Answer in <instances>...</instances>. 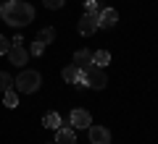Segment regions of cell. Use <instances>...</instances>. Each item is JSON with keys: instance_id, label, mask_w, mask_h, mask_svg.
Returning <instances> with one entry per match:
<instances>
[{"instance_id": "16", "label": "cell", "mask_w": 158, "mask_h": 144, "mask_svg": "<svg viewBox=\"0 0 158 144\" xmlns=\"http://www.w3.org/2000/svg\"><path fill=\"white\" fill-rule=\"evenodd\" d=\"M8 89H13V76L0 71V92H8Z\"/></svg>"}, {"instance_id": "21", "label": "cell", "mask_w": 158, "mask_h": 144, "mask_svg": "<svg viewBox=\"0 0 158 144\" xmlns=\"http://www.w3.org/2000/svg\"><path fill=\"white\" fill-rule=\"evenodd\" d=\"M0 11H3V6H0Z\"/></svg>"}, {"instance_id": "5", "label": "cell", "mask_w": 158, "mask_h": 144, "mask_svg": "<svg viewBox=\"0 0 158 144\" xmlns=\"http://www.w3.org/2000/svg\"><path fill=\"white\" fill-rule=\"evenodd\" d=\"M92 126V118L87 110H82V107H74L71 110V128H90Z\"/></svg>"}, {"instance_id": "6", "label": "cell", "mask_w": 158, "mask_h": 144, "mask_svg": "<svg viewBox=\"0 0 158 144\" xmlns=\"http://www.w3.org/2000/svg\"><path fill=\"white\" fill-rule=\"evenodd\" d=\"M90 144H111V131L106 126H90Z\"/></svg>"}, {"instance_id": "4", "label": "cell", "mask_w": 158, "mask_h": 144, "mask_svg": "<svg viewBox=\"0 0 158 144\" xmlns=\"http://www.w3.org/2000/svg\"><path fill=\"white\" fill-rule=\"evenodd\" d=\"M79 34H95L98 29H100V21H98V13H85V16L79 18Z\"/></svg>"}, {"instance_id": "9", "label": "cell", "mask_w": 158, "mask_h": 144, "mask_svg": "<svg viewBox=\"0 0 158 144\" xmlns=\"http://www.w3.org/2000/svg\"><path fill=\"white\" fill-rule=\"evenodd\" d=\"M56 144H77V134H74V128L69 126H58L56 128Z\"/></svg>"}, {"instance_id": "18", "label": "cell", "mask_w": 158, "mask_h": 144, "mask_svg": "<svg viewBox=\"0 0 158 144\" xmlns=\"http://www.w3.org/2000/svg\"><path fill=\"white\" fill-rule=\"evenodd\" d=\"M45 53V45L42 42H32V47H29V55H42Z\"/></svg>"}, {"instance_id": "14", "label": "cell", "mask_w": 158, "mask_h": 144, "mask_svg": "<svg viewBox=\"0 0 158 144\" xmlns=\"http://www.w3.org/2000/svg\"><path fill=\"white\" fill-rule=\"evenodd\" d=\"M53 39H56V29H53V26H48V29H42V32L37 34V42H42V45H50Z\"/></svg>"}, {"instance_id": "8", "label": "cell", "mask_w": 158, "mask_h": 144, "mask_svg": "<svg viewBox=\"0 0 158 144\" xmlns=\"http://www.w3.org/2000/svg\"><path fill=\"white\" fill-rule=\"evenodd\" d=\"M98 21H100V29H111V26H116L118 13L113 11V8H100V13H98Z\"/></svg>"}, {"instance_id": "13", "label": "cell", "mask_w": 158, "mask_h": 144, "mask_svg": "<svg viewBox=\"0 0 158 144\" xmlns=\"http://www.w3.org/2000/svg\"><path fill=\"white\" fill-rule=\"evenodd\" d=\"M42 126L56 131V128L61 126V115H58V113H45V115H42Z\"/></svg>"}, {"instance_id": "15", "label": "cell", "mask_w": 158, "mask_h": 144, "mask_svg": "<svg viewBox=\"0 0 158 144\" xmlns=\"http://www.w3.org/2000/svg\"><path fill=\"white\" fill-rule=\"evenodd\" d=\"M3 105H6V107H19V94L13 92V89L3 92Z\"/></svg>"}, {"instance_id": "11", "label": "cell", "mask_w": 158, "mask_h": 144, "mask_svg": "<svg viewBox=\"0 0 158 144\" xmlns=\"http://www.w3.org/2000/svg\"><path fill=\"white\" fill-rule=\"evenodd\" d=\"M108 63H111V53H108V50H95V53H92V66L106 68Z\"/></svg>"}, {"instance_id": "10", "label": "cell", "mask_w": 158, "mask_h": 144, "mask_svg": "<svg viewBox=\"0 0 158 144\" xmlns=\"http://www.w3.org/2000/svg\"><path fill=\"white\" fill-rule=\"evenodd\" d=\"M74 66H77L79 71H87V68L92 66V53L90 50H77L74 53Z\"/></svg>"}, {"instance_id": "3", "label": "cell", "mask_w": 158, "mask_h": 144, "mask_svg": "<svg viewBox=\"0 0 158 144\" xmlns=\"http://www.w3.org/2000/svg\"><path fill=\"white\" fill-rule=\"evenodd\" d=\"M85 73V81H87V87H92V89H103L108 84V79H106V73H103V68H98V66H90L87 71H82Z\"/></svg>"}, {"instance_id": "1", "label": "cell", "mask_w": 158, "mask_h": 144, "mask_svg": "<svg viewBox=\"0 0 158 144\" xmlns=\"http://www.w3.org/2000/svg\"><path fill=\"white\" fill-rule=\"evenodd\" d=\"M0 18H6V24L19 29V26H27V24L34 21V8L29 3H24V0H8L3 6V11H0Z\"/></svg>"}, {"instance_id": "12", "label": "cell", "mask_w": 158, "mask_h": 144, "mask_svg": "<svg viewBox=\"0 0 158 144\" xmlns=\"http://www.w3.org/2000/svg\"><path fill=\"white\" fill-rule=\"evenodd\" d=\"M61 76H63V81H66V84H77V79L82 76V71H79V68L71 63V66H66V68L61 71Z\"/></svg>"}, {"instance_id": "22", "label": "cell", "mask_w": 158, "mask_h": 144, "mask_svg": "<svg viewBox=\"0 0 158 144\" xmlns=\"http://www.w3.org/2000/svg\"><path fill=\"white\" fill-rule=\"evenodd\" d=\"M53 144H56V142H53Z\"/></svg>"}, {"instance_id": "7", "label": "cell", "mask_w": 158, "mask_h": 144, "mask_svg": "<svg viewBox=\"0 0 158 144\" xmlns=\"http://www.w3.org/2000/svg\"><path fill=\"white\" fill-rule=\"evenodd\" d=\"M8 60H11L13 66H24V63L29 60V50L24 47V45H11V50H8Z\"/></svg>"}, {"instance_id": "17", "label": "cell", "mask_w": 158, "mask_h": 144, "mask_svg": "<svg viewBox=\"0 0 158 144\" xmlns=\"http://www.w3.org/2000/svg\"><path fill=\"white\" fill-rule=\"evenodd\" d=\"M85 13H100V3L98 0H85Z\"/></svg>"}, {"instance_id": "20", "label": "cell", "mask_w": 158, "mask_h": 144, "mask_svg": "<svg viewBox=\"0 0 158 144\" xmlns=\"http://www.w3.org/2000/svg\"><path fill=\"white\" fill-rule=\"evenodd\" d=\"M11 39H6V37H0V55H8V50H11Z\"/></svg>"}, {"instance_id": "2", "label": "cell", "mask_w": 158, "mask_h": 144, "mask_svg": "<svg viewBox=\"0 0 158 144\" xmlns=\"http://www.w3.org/2000/svg\"><path fill=\"white\" fill-rule=\"evenodd\" d=\"M40 84H42V76H40L37 71H32V68L21 71L16 79H13V87H16V92H21V94H32V92H37Z\"/></svg>"}, {"instance_id": "19", "label": "cell", "mask_w": 158, "mask_h": 144, "mask_svg": "<svg viewBox=\"0 0 158 144\" xmlns=\"http://www.w3.org/2000/svg\"><path fill=\"white\" fill-rule=\"evenodd\" d=\"M42 3H45V8H50V11H58V8H63L66 0H42Z\"/></svg>"}]
</instances>
